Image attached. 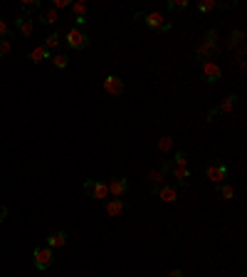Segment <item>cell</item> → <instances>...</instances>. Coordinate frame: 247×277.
<instances>
[{
	"instance_id": "16",
	"label": "cell",
	"mask_w": 247,
	"mask_h": 277,
	"mask_svg": "<svg viewBox=\"0 0 247 277\" xmlns=\"http://www.w3.org/2000/svg\"><path fill=\"white\" fill-rule=\"evenodd\" d=\"M161 181H163V171H151V173H148V183H151L153 191L161 188Z\"/></svg>"
},
{
	"instance_id": "33",
	"label": "cell",
	"mask_w": 247,
	"mask_h": 277,
	"mask_svg": "<svg viewBox=\"0 0 247 277\" xmlns=\"http://www.w3.org/2000/svg\"><path fill=\"white\" fill-rule=\"evenodd\" d=\"M168 277H183V272H180V270H171Z\"/></svg>"
},
{
	"instance_id": "7",
	"label": "cell",
	"mask_w": 247,
	"mask_h": 277,
	"mask_svg": "<svg viewBox=\"0 0 247 277\" xmlns=\"http://www.w3.org/2000/svg\"><path fill=\"white\" fill-rule=\"evenodd\" d=\"M205 176H208L212 183H222V181L227 178V168H225L222 163H210V166L205 168Z\"/></svg>"
},
{
	"instance_id": "19",
	"label": "cell",
	"mask_w": 247,
	"mask_h": 277,
	"mask_svg": "<svg viewBox=\"0 0 247 277\" xmlns=\"http://www.w3.org/2000/svg\"><path fill=\"white\" fill-rule=\"evenodd\" d=\"M212 52H215V42H205L198 47V57H210Z\"/></svg>"
},
{
	"instance_id": "18",
	"label": "cell",
	"mask_w": 247,
	"mask_h": 277,
	"mask_svg": "<svg viewBox=\"0 0 247 277\" xmlns=\"http://www.w3.org/2000/svg\"><path fill=\"white\" fill-rule=\"evenodd\" d=\"M50 62H52L57 70H65L70 60H67V55H50Z\"/></svg>"
},
{
	"instance_id": "13",
	"label": "cell",
	"mask_w": 247,
	"mask_h": 277,
	"mask_svg": "<svg viewBox=\"0 0 247 277\" xmlns=\"http://www.w3.org/2000/svg\"><path fill=\"white\" fill-rule=\"evenodd\" d=\"M70 8H72V15L77 18L79 25L87 23V5H84V3H74V5H70Z\"/></svg>"
},
{
	"instance_id": "21",
	"label": "cell",
	"mask_w": 247,
	"mask_h": 277,
	"mask_svg": "<svg viewBox=\"0 0 247 277\" xmlns=\"http://www.w3.org/2000/svg\"><path fill=\"white\" fill-rule=\"evenodd\" d=\"M188 176H190V173H188V168H180V166H173V178H178L180 183H185V181H188Z\"/></svg>"
},
{
	"instance_id": "9",
	"label": "cell",
	"mask_w": 247,
	"mask_h": 277,
	"mask_svg": "<svg viewBox=\"0 0 247 277\" xmlns=\"http://www.w3.org/2000/svg\"><path fill=\"white\" fill-rule=\"evenodd\" d=\"M104 208H106V213H109L111 218H116V215H121V213H124L126 203H124L121 198H111V200H106V203H104Z\"/></svg>"
},
{
	"instance_id": "6",
	"label": "cell",
	"mask_w": 247,
	"mask_h": 277,
	"mask_svg": "<svg viewBox=\"0 0 247 277\" xmlns=\"http://www.w3.org/2000/svg\"><path fill=\"white\" fill-rule=\"evenodd\" d=\"M106 186H109V193H111L114 198H121V196L129 191V178H124V176H114Z\"/></svg>"
},
{
	"instance_id": "20",
	"label": "cell",
	"mask_w": 247,
	"mask_h": 277,
	"mask_svg": "<svg viewBox=\"0 0 247 277\" xmlns=\"http://www.w3.org/2000/svg\"><path fill=\"white\" fill-rule=\"evenodd\" d=\"M217 193H220V198H222V200H230V198L235 196V188H232V186H227V183H220V191H217Z\"/></svg>"
},
{
	"instance_id": "5",
	"label": "cell",
	"mask_w": 247,
	"mask_h": 277,
	"mask_svg": "<svg viewBox=\"0 0 247 277\" xmlns=\"http://www.w3.org/2000/svg\"><path fill=\"white\" fill-rule=\"evenodd\" d=\"M143 20H146V25H148L151 30H161V33L171 30V23H166V18H163L161 13H146Z\"/></svg>"
},
{
	"instance_id": "32",
	"label": "cell",
	"mask_w": 247,
	"mask_h": 277,
	"mask_svg": "<svg viewBox=\"0 0 247 277\" xmlns=\"http://www.w3.org/2000/svg\"><path fill=\"white\" fill-rule=\"evenodd\" d=\"M168 146H171V139H168V136H163V141H161V149H163V151H166V149H168Z\"/></svg>"
},
{
	"instance_id": "31",
	"label": "cell",
	"mask_w": 247,
	"mask_h": 277,
	"mask_svg": "<svg viewBox=\"0 0 247 277\" xmlns=\"http://www.w3.org/2000/svg\"><path fill=\"white\" fill-rule=\"evenodd\" d=\"M70 3H67V0H55V5L52 8H67Z\"/></svg>"
},
{
	"instance_id": "14",
	"label": "cell",
	"mask_w": 247,
	"mask_h": 277,
	"mask_svg": "<svg viewBox=\"0 0 247 277\" xmlns=\"http://www.w3.org/2000/svg\"><path fill=\"white\" fill-rule=\"evenodd\" d=\"M30 60L35 62V65H40V62H45V60H50V52L40 45V47H35L33 52H30Z\"/></svg>"
},
{
	"instance_id": "15",
	"label": "cell",
	"mask_w": 247,
	"mask_h": 277,
	"mask_svg": "<svg viewBox=\"0 0 247 277\" xmlns=\"http://www.w3.org/2000/svg\"><path fill=\"white\" fill-rule=\"evenodd\" d=\"M60 18H57V10L55 8H50V10H45V13H40V23H45V25H55Z\"/></svg>"
},
{
	"instance_id": "29",
	"label": "cell",
	"mask_w": 247,
	"mask_h": 277,
	"mask_svg": "<svg viewBox=\"0 0 247 277\" xmlns=\"http://www.w3.org/2000/svg\"><path fill=\"white\" fill-rule=\"evenodd\" d=\"M240 40H242V33H235V35H230V47H232V45H237Z\"/></svg>"
},
{
	"instance_id": "28",
	"label": "cell",
	"mask_w": 247,
	"mask_h": 277,
	"mask_svg": "<svg viewBox=\"0 0 247 277\" xmlns=\"http://www.w3.org/2000/svg\"><path fill=\"white\" fill-rule=\"evenodd\" d=\"M10 55V40H0V57Z\"/></svg>"
},
{
	"instance_id": "11",
	"label": "cell",
	"mask_w": 247,
	"mask_h": 277,
	"mask_svg": "<svg viewBox=\"0 0 247 277\" xmlns=\"http://www.w3.org/2000/svg\"><path fill=\"white\" fill-rule=\"evenodd\" d=\"M15 25H18V30H20V35H25V38H30V35L35 33V23H33L30 18H20V20H18Z\"/></svg>"
},
{
	"instance_id": "26",
	"label": "cell",
	"mask_w": 247,
	"mask_h": 277,
	"mask_svg": "<svg viewBox=\"0 0 247 277\" xmlns=\"http://www.w3.org/2000/svg\"><path fill=\"white\" fill-rule=\"evenodd\" d=\"M168 8H171V10H185V8H188V0H171Z\"/></svg>"
},
{
	"instance_id": "12",
	"label": "cell",
	"mask_w": 247,
	"mask_h": 277,
	"mask_svg": "<svg viewBox=\"0 0 247 277\" xmlns=\"http://www.w3.org/2000/svg\"><path fill=\"white\" fill-rule=\"evenodd\" d=\"M67 242V233H62V230H57V233H52L50 237H47V247H62Z\"/></svg>"
},
{
	"instance_id": "27",
	"label": "cell",
	"mask_w": 247,
	"mask_h": 277,
	"mask_svg": "<svg viewBox=\"0 0 247 277\" xmlns=\"http://www.w3.org/2000/svg\"><path fill=\"white\" fill-rule=\"evenodd\" d=\"M40 8V0H28V3H23V10H28V13H35Z\"/></svg>"
},
{
	"instance_id": "25",
	"label": "cell",
	"mask_w": 247,
	"mask_h": 277,
	"mask_svg": "<svg viewBox=\"0 0 247 277\" xmlns=\"http://www.w3.org/2000/svg\"><path fill=\"white\" fill-rule=\"evenodd\" d=\"M13 35V28L5 23V20H0V40H3V38H10Z\"/></svg>"
},
{
	"instance_id": "24",
	"label": "cell",
	"mask_w": 247,
	"mask_h": 277,
	"mask_svg": "<svg viewBox=\"0 0 247 277\" xmlns=\"http://www.w3.org/2000/svg\"><path fill=\"white\" fill-rule=\"evenodd\" d=\"M212 8H217V3H215V0H203V3L198 5V10H200V13H210Z\"/></svg>"
},
{
	"instance_id": "17",
	"label": "cell",
	"mask_w": 247,
	"mask_h": 277,
	"mask_svg": "<svg viewBox=\"0 0 247 277\" xmlns=\"http://www.w3.org/2000/svg\"><path fill=\"white\" fill-rule=\"evenodd\" d=\"M57 45H60V33H52V35H47V40H45V45H42V47L50 52V50H55Z\"/></svg>"
},
{
	"instance_id": "3",
	"label": "cell",
	"mask_w": 247,
	"mask_h": 277,
	"mask_svg": "<svg viewBox=\"0 0 247 277\" xmlns=\"http://www.w3.org/2000/svg\"><path fill=\"white\" fill-rule=\"evenodd\" d=\"M33 262H35V267L37 270H47L52 262H55V252H52V247H35V252H33Z\"/></svg>"
},
{
	"instance_id": "4",
	"label": "cell",
	"mask_w": 247,
	"mask_h": 277,
	"mask_svg": "<svg viewBox=\"0 0 247 277\" xmlns=\"http://www.w3.org/2000/svg\"><path fill=\"white\" fill-rule=\"evenodd\" d=\"M203 77H205V82H210V84L220 82V77H222L220 65H217V62H212V60H205V62H203Z\"/></svg>"
},
{
	"instance_id": "22",
	"label": "cell",
	"mask_w": 247,
	"mask_h": 277,
	"mask_svg": "<svg viewBox=\"0 0 247 277\" xmlns=\"http://www.w3.org/2000/svg\"><path fill=\"white\" fill-rule=\"evenodd\" d=\"M235 104H237V97H227L217 112H232V109H235Z\"/></svg>"
},
{
	"instance_id": "8",
	"label": "cell",
	"mask_w": 247,
	"mask_h": 277,
	"mask_svg": "<svg viewBox=\"0 0 247 277\" xmlns=\"http://www.w3.org/2000/svg\"><path fill=\"white\" fill-rule=\"evenodd\" d=\"M104 92H106V94H114V97H119V94L124 92V79H121V77H114V75H109V77L104 79Z\"/></svg>"
},
{
	"instance_id": "30",
	"label": "cell",
	"mask_w": 247,
	"mask_h": 277,
	"mask_svg": "<svg viewBox=\"0 0 247 277\" xmlns=\"http://www.w3.org/2000/svg\"><path fill=\"white\" fill-rule=\"evenodd\" d=\"M5 218H8V208H5V205H0V223H3Z\"/></svg>"
},
{
	"instance_id": "23",
	"label": "cell",
	"mask_w": 247,
	"mask_h": 277,
	"mask_svg": "<svg viewBox=\"0 0 247 277\" xmlns=\"http://www.w3.org/2000/svg\"><path fill=\"white\" fill-rule=\"evenodd\" d=\"M173 158H176V166H180V168H188V154H185V151H178Z\"/></svg>"
},
{
	"instance_id": "2",
	"label": "cell",
	"mask_w": 247,
	"mask_h": 277,
	"mask_svg": "<svg viewBox=\"0 0 247 277\" xmlns=\"http://www.w3.org/2000/svg\"><path fill=\"white\" fill-rule=\"evenodd\" d=\"M84 191H87V196L94 198V200H102V203L109 200V186H106L104 181H87V183H84Z\"/></svg>"
},
{
	"instance_id": "10",
	"label": "cell",
	"mask_w": 247,
	"mask_h": 277,
	"mask_svg": "<svg viewBox=\"0 0 247 277\" xmlns=\"http://www.w3.org/2000/svg\"><path fill=\"white\" fill-rule=\"evenodd\" d=\"M156 193H158V198L166 200V203H173V200L178 198V191H176L173 186H161V188H156Z\"/></svg>"
},
{
	"instance_id": "1",
	"label": "cell",
	"mask_w": 247,
	"mask_h": 277,
	"mask_svg": "<svg viewBox=\"0 0 247 277\" xmlns=\"http://www.w3.org/2000/svg\"><path fill=\"white\" fill-rule=\"evenodd\" d=\"M65 40H67V45H70L72 50H84V47L89 45V35H87L82 28H70V30L65 33Z\"/></svg>"
}]
</instances>
